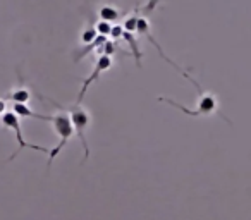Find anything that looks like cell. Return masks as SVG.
I'll return each mask as SVG.
<instances>
[{"label": "cell", "mask_w": 251, "mask_h": 220, "mask_svg": "<svg viewBox=\"0 0 251 220\" xmlns=\"http://www.w3.org/2000/svg\"><path fill=\"white\" fill-rule=\"evenodd\" d=\"M66 112L69 114L74 133L77 134L81 145H83L84 157H83V160H81V164H84V162L88 160V157H90V147H88V141H86V129H88V126H90V114H88L86 108H83L81 105H76V103L71 105L69 108H66Z\"/></svg>", "instance_id": "3"}, {"label": "cell", "mask_w": 251, "mask_h": 220, "mask_svg": "<svg viewBox=\"0 0 251 220\" xmlns=\"http://www.w3.org/2000/svg\"><path fill=\"white\" fill-rule=\"evenodd\" d=\"M29 98H31V93H29L26 88H16V90L9 91V93L5 95L4 100H12L14 103L26 105V101H29Z\"/></svg>", "instance_id": "9"}, {"label": "cell", "mask_w": 251, "mask_h": 220, "mask_svg": "<svg viewBox=\"0 0 251 220\" xmlns=\"http://www.w3.org/2000/svg\"><path fill=\"white\" fill-rule=\"evenodd\" d=\"M112 67V59L110 57H107V55H100L98 57V60H97V64H95V67H93V73L90 74V76L86 77V79L83 81V86H81V91H79V97H77V100H76V105H81V101H83V98H84V95H86V90L91 86V84L95 83V81L98 79V77L101 76V74L105 73V71H108Z\"/></svg>", "instance_id": "6"}, {"label": "cell", "mask_w": 251, "mask_h": 220, "mask_svg": "<svg viewBox=\"0 0 251 220\" xmlns=\"http://www.w3.org/2000/svg\"><path fill=\"white\" fill-rule=\"evenodd\" d=\"M0 124L5 127H9V129H12L16 133V140H18V151L16 153L11 155V158H9V162L14 160L16 157H18L19 153H21L25 148H31V150H36V151H42V153H49V148L45 147H38V145H31L28 143V141L23 138V131H21V122H19V117L16 116L12 110H9V112H4L2 114V117H0Z\"/></svg>", "instance_id": "4"}, {"label": "cell", "mask_w": 251, "mask_h": 220, "mask_svg": "<svg viewBox=\"0 0 251 220\" xmlns=\"http://www.w3.org/2000/svg\"><path fill=\"white\" fill-rule=\"evenodd\" d=\"M98 16H100V21H105V23H110L112 21H117L119 18H121V12H119L117 7H114V4H105L100 7V11H98Z\"/></svg>", "instance_id": "8"}, {"label": "cell", "mask_w": 251, "mask_h": 220, "mask_svg": "<svg viewBox=\"0 0 251 220\" xmlns=\"http://www.w3.org/2000/svg\"><path fill=\"white\" fill-rule=\"evenodd\" d=\"M138 19H140V5H136V7H134V11L131 12L129 18H126L124 26H122V28H124V31H127V33H134V31H136Z\"/></svg>", "instance_id": "10"}, {"label": "cell", "mask_w": 251, "mask_h": 220, "mask_svg": "<svg viewBox=\"0 0 251 220\" xmlns=\"http://www.w3.org/2000/svg\"><path fill=\"white\" fill-rule=\"evenodd\" d=\"M95 29H97V35L108 36V33H110V29H112V24L105 21H98V23H95Z\"/></svg>", "instance_id": "11"}, {"label": "cell", "mask_w": 251, "mask_h": 220, "mask_svg": "<svg viewBox=\"0 0 251 220\" xmlns=\"http://www.w3.org/2000/svg\"><path fill=\"white\" fill-rule=\"evenodd\" d=\"M122 29H124V28H122ZM122 40H126V42H127L131 52H133L134 60H136V67H138V69H141V57H143V52H141L140 45H138V42H136V38L133 36V33L124 31V33H122Z\"/></svg>", "instance_id": "7"}, {"label": "cell", "mask_w": 251, "mask_h": 220, "mask_svg": "<svg viewBox=\"0 0 251 220\" xmlns=\"http://www.w3.org/2000/svg\"><path fill=\"white\" fill-rule=\"evenodd\" d=\"M186 79L191 81L193 84H195V88L198 90V105H196L195 110H191V108L184 107V105L177 103L176 100H171V98H165V97H157L158 101H164V103L167 105H172V107L179 108L182 114H186V116L189 117H200V116H210V114H219V116H222V114L219 112V105H217V98L213 93H210V91H203V88L200 86V83L195 79V77L191 76V74H188L186 76ZM224 117V116H222Z\"/></svg>", "instance_id": "1"}, {"label": "cell", "mask_w": 251, "mask_h": 220, "mask_svg": "<svg viewBox=\"0 0 251 220\" xmlns=\"http://www.w3.org/2000/svg\"><path fill=\"white\" fill-rule=\"evenodd\" d=\"M4 110H5V100L4 98H0V116L4 114Z\"/></svg>", "instance_id": "13"}, {"label": "cell", "mask_w": 251, "mask_h": 220, "mask_svg": "<svg viewBox=\"0 0 251 220\" xmlns=\"http://www.w3.org/2000/svg\"><path fill=\"white\" fill-rule=\"evenodd\" d=\"M122 33H124V29H122V26H112V29H110V33H108V35L112 36V38H114V42L115 40H121L122 38Z\"/></svg>", "instance_id": "12"}, {"label": "cell", "mask_w": 251, "mask_h": 220, "mask_svg": "<svg viewBox=\"0 0 251 220\" xmlns=\"http://www.w3.org/2000/svg\"><path fill=\"white\" fill-rule=\"evenodd\" d=\"M136 31L140 33L141 36H147V38L150 40V43H151V45H153L155 49L158 50V53H160V57H162V59H164L165 62H169V64H171V66L174 67V69L177 71L179 74H182V77H186V76H188L189 73H186V71L182 69V67L179 66V64H176L174 60H171V59H169V57L165 55V52H164V50H162V47L158 45V42H157V40H155V36L151 35V24H150V19H147V18H141V16H140V19H138V23H136Z\"/></svg>", "instance_id": "5"}, {"label": "cell", "mask_w": 251, "mask_h": 220, "mask_svg": "<svg viewBox=\"0 0 251 220\" xmlns=\"http://www.w3.org/2000/svg\"><path fill=\"white\" fill-rule=\"evenodd\" d=\"M38 97L42 98L43 101H50V103L55 105V107L60 110L59 114H55V116H50V117H49V122H52L53 131H55V134L60 138L59 145H57V147L53 148V150H50V151H49V165H47V169H49V171H50V167H52L53 160H55V158H57V155H59V151L62 150V148L67 145V141H69L71 138H73V134H74V127H73V124H71L69 114L66 112V108H64L62 105H59V103H57V101L50 100L49 97H43V95H38Z\"/></svg>", "instance_id": "2"}]
</instances>
